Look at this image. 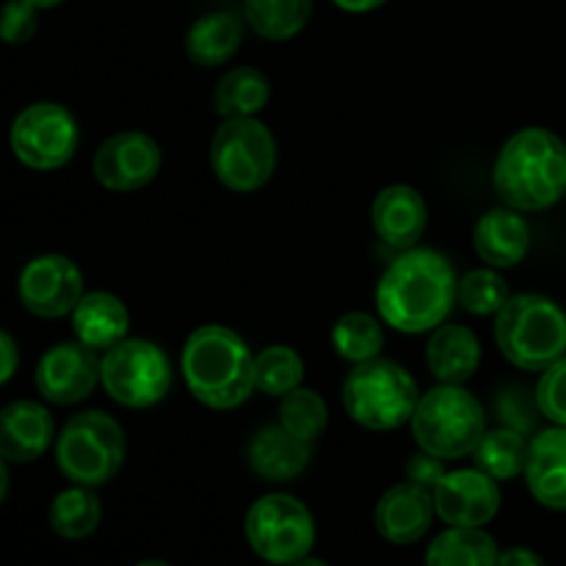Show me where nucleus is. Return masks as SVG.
<instances>
[{
  "instance_id": "1",
  "label": "nucleus",
  "mask_w": 566,
  "mask_h": 566,
  "mask_svg": "<svg viewBox=\"0 0 566 566\" xmlns=\"http://www.w3.org/2000/svg\"><path fill=\"white\" fill-rule=\"evenodd\" d=\"M459 280L446 254L412 247L398 254L376 285V310L387 326L423 335L446 324L457 304Z\"/></svg>"
},
{
  "instance_id": "2",
  "label": "nucleus",
  "mask_w": 566,
  "mask_h": 566,
  "mask_svg": "<svg viewBox=\"0 0 566 566\" xmlns=\"http://www.w3.org/2000/svg\"><path fill=\"white\" fill-rule=\"evenodd\" d=\"M492 186L503 205L536 213L566 197V144L547 127H523L501 147Z\"/></svg>"
},
{
  "instance_id": "3",
  "label": "nucleus",
  "mask_w": 566,
  "mask_h": 566,
  "mask_svg": "<svg viewBox=\"0 0 566 566\" xmlns=\"http://www.w3.org/2000/svg\"><path fill=\"white\" fill-rule=\"evenodd\" d=\"M180 370L191 396L210 409H235L254 392V354L230 326L205 324L191 332Z\"/></svg>"
},
{
  "instance_id": "4",
  "label": "nucleus",
  "mask_w": 566,
  "mask_h": 566,
  "mask_svg": "<svg viewBox=\"0 0 566 566\" xmlns=\"http://www.w3.org/2000/svg\"><path fill=\"white\" fill-rule=\"evenodd\" d=\"M495 343L520 370L542 374L566 354V313L542 293L509 296L495 315Z\"/></svg>"
},
{
  "instance_id": "5",
  "label": "nucleus",
  "mask_w": 566,
  "mask_h": 566,
  "mask_svg": "<svg viewBox=\"0 0 566 566\" xmlns=\"http://www.w3.org/2000/svg\"><path fill=\"white\" fill-rule=\"evenodd\" d=\"M420 401L418 381L392 359H368L343 379V407L357 426L370 431L401 429Z\"/></svg>"
},
{
  "instance_id": "6",
  "label": "nucleus",
  "mask_w": 566,
  "mask_h": 566,
  "mask_svg": "<svg viewBox=\"0 0 566 566\" xmlns=\"http://www.w3.org/2000/svg\"><path fill=\"white\" fill-rule=\"evenodd\" d=\"M409 426L420 451L440 459H462L473 457L486 434V412L464 385H437L420 396Z\"/></svg>"
},
{
  "instance_id": "7",
  "label": "nucleus",
  "mask_w": 566,
  "mask_h": 566,
  "mask_svg": "<svg viewBox=\"0 0 566 566\" xmlns=\"http://www.w3.org/2000/svg\"><path fill=\"white\" fill-rule=\"evenodd\" d=\"M127 437L119 420L108 412L88 409L70 418L55 437V464L72 484L103 486L122 470Z\"/></svg>"
},
{
  "instance_id": "8",
  "label": "nucleus",
  "mask_w": 566,
  "mask_h": 566,
  "mask_svg": "<svg viewBox=\"0 0 566 566\" xmlns=\"http://www.w3.org/2000/svg\"><path fill=\"white\" fill-rule=\"evenodd\" d=\"M210 169L230 191H260L276 169L274 136L254 116L224 119L210 138Z\"/></svg>"
},
{
  "instance_id": "9",
  "label": "nucleus",
  "mask_w": 566,
  "mask_h": 566,
  "mask_svg": "<svg viewBox=\"0 0 566 566\" xmlns=\"http://www.w3.org/2000/svg\"><path fill=\"white\" fill-rule=\"evenodd\" d=\"M247 542L265 564L291 566L310 556L315 545V520L307 503L285 492H271L249 506Z\"/></svg>"
},
{
  "instance_id": "10",
  "label": "nucleus",
  "mask_w": 566,
  "mask_h": 566,
  "mask_svg": "<svg viewBox=\"0 0 566 566\" xmlns=\"http://www.w3.org/2000/svg\"><path fill=\"white\" fill-rule=\"evenodd\" d=\"M99 385L127 409H149L171 390V363L164 348L144 337H125L99 359Z\"/></svg>"
},
{
  "instance_id": "11",
  "label": "nucleus",
  "mask_w": 566,
  "mask_h": 566,
  "mask_svg": "<svg viewBox=\"0 0 566 566\" xmlns=\"http://www.w3.org/2000/svg\"><path fill=\"white\" fill-rule=\"evenodd\" d=\"M9 142L17 160L28 169L55 171L75 158L81 130L75 116L64 105L33 103L17 114Z\"/></svg>"
},
{
  "instance_id": "12",
  "label": "nucleus",
  "mask_w": 566,
  "mask_h": 566,
  "mask_svg": "<svg viewBox=\"0 0 566 566\" xmlns=\"http://www.w3.org/2000/svg\"><path fill=\"white\" fill-rule=\"evenodd\" d=\"M160 164H164V155L153 136L142 130H122L99 144L92 169L103 188L130 193L149 186L158 177Z\"/></svg>"
},
{
  "instance_id": "13",
  "label": "nucleus",
  "mask_w": 566,
  "mask_h": 566,
  "mask_svg": "<svg viewBox=\"0 0 566 566\" xmlns=\"http://www.w3.org/2000/svg\"><path fill=\"white\" fill-rule=\"evenodd\" d=\"M20 302L25 304L28 313L39 318H61L72 315L77 302L83 298V274L70 258L64 254H39L22 269L20 282Z\"/></svg>"
},
{
  "instance_id": "14",
  "label": "nucleus",
  "mask_w": 566,
  "mask_h": 566,
  "mask_svg": "<svg viewBox=\"0 0 566 566\" xmlns=\"http://www.w3.org/2000/svg\"><path fill=\"white\" fill-rule=\"evenodd\" d=\"M99 352L81 340L55 343L36 365V387L44 401L55 407H72L86 401L99 385Z\"/></svg>"
},
{
  "instance_id": "15",
  "label": "nucleus",
  "mask_w": 566,
  "mask_h": 566,
  "mask_svg": "<svg viewBox=\"0 0 566 566\" xmlns=\"http://www.w3.org/2000/svg\"><path fill=\"white\" fill-rule=\"evenodd\" d=\"M431 495L437 517L451 528H484L501 512V486L479 468L451 470Z\"/></svg>"
},
{
  "instance_id": "16",
  "label": "nucleus",
  "mask_w": 566,
  "mask_h": 566,
  "mask_svg": "<svg viewBox=\"0 0 566 566\" xmlns=\"http://www.w3.org/2000/svg\"><path fill=\"white\" fill-rule=\"evenodd\" d=\"M434 495L423 486L403 481V484L390 486L379 497L374 512V525L379 536L390 545L407 547L423 539L434 523Z\"/></svg>"
},
{
  "instance_id": "17",
  "label": "nucleus",
  "mask_w": 566,
  "mask_h": 566,
  "mask_svg": "<svg viewBox=\"0 0 566 566\" xmlns=\"http://www.w3.org/2000/svg\"><path fill=\"white\" fill-rule=\"evenodd\" d=\"M370 224L376 235L398 252L418 247L429 227V208H426L423 193L407 182H392L381 188L370 208Z\"/></svg>"
},
{
  "instance_id": "18",
  "label": "nucleus",
  "mask_w": 566,
  "mask_h": 566,
  "mask_svg": "<svg viewBox=\"0 0 566 566\" xmlns=\"http://www.w3.org/2000/svg\"><path fill=\"white\" fill-rule=\"evenodd\" d=\"M523 475L539 506L566 512V426H551L531 437Z\"/></svg>"
},
{
  "instance_id": "19",
  "label": "nucleus",
  "mask_w": 566,
  "mask_h": 566,
  "mask_svg": "<svg viewBox=\"0 0 566 566\" xmlns=\"http://www.w3.org/2000/svg\"><path fill=\"white\" fill-rule=\"evenodd\" d=\"M313 442L298 440L285 426H263L252 434L247 446V464L258 479L271 484H285L298 479L313 462Z\"/></svg>"
},
{
  "instance_id": "20",
  "label": "nucleus",
  "mask_w": 566,
  "mask_h": 566,
  "mask_svg": "<svg viewBox=\"0 0 566 566\" xmlns=\"http://www.w3.org/2000/svg\"><path fill=\"white\" fill-rule=\"evenodd\" d=\"M53 415L36 401H11L0 409V457L6 462H36L53 446Z\"/></svg>"
},
{
  "instance_id": "21",
  "label": "nucleus",
  "mask_w": 566,
  "mask_h": 566,
  "mask_svg": "<svg viewBox=\"0 0 566 566\" xmlns=\"http://www.w3.org/2000/svg\"><path fill=\"white\" fill-rule=\"evenodd\" d=\"M475 254L490 269H514L531 252V227L525 216L514 208H492L475 221L473 230Z\"/></svg>"
},
{
  "instance_id": "22",
  "label": "nucleus",
  "mask_w": 566,
  "mask_h": 566,
  "mask_svg": "<svg viewBox=\"0 0 566 566\" xmlns=\"http://www.w3.org/2000/svg\"><path fill=\"white\" fill-rule=\"evenodd\" d=\"M426 365L440 385H464L481 365V340L462 324H442L431 332Z\"/></svg>"
},
{
  "instance_id": "23",
  "label": "nucleus",
  "mask_w": 566,
  "mask_h": 566,
  "mask_svg": "<svg viewBox=\"0 0 566 566\" xmlns=\"http://www.w3.org/2000/svg\"><path fill=\"white\" fill-rule=\"evenodd\" d=\"M72 329H75V340L105 354L127 337V332H130V313H127L125 302L114 296V293H83L77 307L72 310Z\"/></svg>"
},
{
  "instance_id": "24",
  "label": "nucleus",
  "mask_w": 566,
  "mask_h": 566,
  "mask_svg": "<svg viewBox=\"0 0 566 566\" xmlns=\"http://www.w3.org/2000/svg\"><path fill=\"white\" fill-rule=\"evenodd\" d=\"M243 25L232 11H210L191 22L186 33V55L197 66H221L241 50Z\"/></svg>"
},
{
  "instance_id": "25",
  "label": "nucleus",
  "mask_w": 566,
  "mask_h": 566,
  "mask_svg": "<svg viewBox=\"0 0 566 566\" xmlns=\"http://www.w3.org/2000/svg\"><path fill=\"white\" fill-rule=\"evenodd\" d=\"M271 83L269 75L258 66H235L224 72L216 83L213 108L224 119H241V116H254L269 105Z\"/></svg>"
},
{
  "instance_id": "26",
  "label": "nucleus",
  "mask_w": 566,
  "mask_h": 566,
  "mask_svg": "<svg viewBox=\"0 0 566 566\" xmlns=\"http://www.w3.org/2000/svg\"><path fill=\"white\" fill-rule=\"evenodd\" d=\"M501 547L484 528H451L434 536L426 566H497Z\"/></svg>"
},
{
  "instance_id": "27",
  "label": "nucleus",
  "mask_w": 566,
  "mask_h": 566,
  "mask_svg": "<svg viewBox=\"0 0 566 566\" xmlns=\"http://www.w3.org/2000/svg\"><path fill=\"white\" fill-rule=\"evenodd\" d=\"M99 520H103V503L94 495L92 486L72 484L50 503V528L66 542H81L92 536Z\"/></svg>"
},
{
  "instance_id": "28",
  "label": "nucleus",
  "mask_w": 566,
  "mask_h": 566,
  "mask_svg": "<svg viewBox=\"0 0 566 566\" xmlns=\"http://www.w3.org/2000/svg\"><path fill=\"white\" fill-rule=\"evenodd\" d=\"M528 437L520 431L497 426V429L486 431L481 442L473 451L475 468L484 470L490 479L495 481H512L525 473V462H528Z\"/></svg>"
},
{
  "instance_id": "29",
  "label": "nucleus",
  "mask_w": 566,
  "mask_h": 566,
  "mask_svg": "<svg viewBox=\"0 0 566 566\" xmlns=\"http://www.w3.org/2000/svg\"><path fill=\"white\" fill-rule=\"evenodd\" d=\"M313 0H243V17L258 36L287 42L304 31Z\"/></svg>"
},
{
  "instance_id": "30",
  "label": "nucleus",
  "mask_w": 566,
  "mask_h": 566,
  "mask_svg": "<svg viewBox=\"0 0 566 566\" xmlns=\"http://www.w3.org/2000/svg\"><path fill=\"white\" fill-rule=\"evenodd\" d=\"M332 348L337 357L346 363L359 365L376 359L385 348V329H381L379 318L363 310H352V313L340 315L332 326Z\"/></svg>"
},
{
  "instance_id": "31",
  "label": "nucleus",
  "mask_w": 566,
  "mask_h": 566,
  "mask_svg": "<svg viewBox=\"0 0 566 566\" xmlns=\"http://www.w3.org/2000/svg\"><path fill=\"white\" fill-rule=\"evenodd\" d=\"M302 381L304 363L296 348L274 343V346H265L263 352L254 354V390L271 398H282L302 387Z\"/></svg>"
},
{
  "instance_id": "32",
  "label": "nucleus",
  "mask_w": 566,
  "mask_h": 566,
  "mask_svg": "<svg viewBox=\"0 0 566 566\" xmlns=\"http://www.w3.org/2000/svg\"><path fill=\"white\" fill-rule=\"evenodd\" d=\"M280 426H285L298 440L315 446V440L324 437L326 426H329V407H326L324 396L315 392L313 387H296L293 392L282 396Z\"/></svg>"
},
{
  "instance_id": "33",
  "label": "nucleus",
  "mask_w": 566,
  "mask_h": 566,
  "mask_svg": "<svg viewBox=\"0 0 566 566\" xmlns=\"http://www.w3.org/2000/svg\"><path fill=\"white\" fill-rule=\"evenodd\" d=\"M509 285L497 269H473L459 280L457 302L470 315H497L503 304L509 302Z\"/></svg>"
},
{
  "instance_id": "34",
  "label": "nucleus",
  "mask_w": 566,
  "mask_h": 566,
  "mask_svg": "<svg viewBox=\"0 0 566 566\" xmlns=\"http://www.w3.org/2000/svg\"><path fill=\"white\" fill-rule=\"evenodd\" d=\"M495 415H497V423L528 437V434H536L542 409L539 403H536V392L512 385V387H503V390L497 392Z\"/></svg>"
},
{
  "instance_id": "35",
  "label": "nucleus",
  "mask_w": 566,
  "mask_h": 566,
  "mask_svg": "<svg viewBox=\"0 0 566 566\" xmlns=\"http://www.w3.org/2000/svg\"><path fill=\"white\" fill-rule=\"evenodd\" d=\"M534 392L542 418L551 420L553 426H566V354L562 359H556L551 368L542 370Z\"/></svg>"
},
{
  "instance_id": "36",
  "label": "nucleus",
  "mask_w": 566,
  "mask_h": 566,
  "mask_svg": "<svg viewBox=\"0 0 566 566\" xmlns=\"http://www.w3.org/2000/svg\"><path fill=\"white\" fill-rule=\"evenodd\" d=\"M28 0H9L0 6V39L6 44H25L36 36L39 14Z\"/></svg>"
},
{
  "instance_id": "37",
  "label": "nucleus",
  "mask_w": 566,
  "mask_h": 566,
  "mask_svg": "<svg viewBox=\"0 0 566 566\" xmlns=\"http://www.w3.org/2000/svg\"><path fill=\"white\" fill-rule=\"evenodd\" d=\"M446 459L434 457V453L429 451H418L412 453V457L407 459V468H403V473H407V481H412V484L423 486V490L434 492V486L440 484L442 475L448 473L446 470Z\"/></svg>"
},
{
  "instance_id": "38",
  "label": "nucleus",
  "mask_w": 566,
  "mask_h": 566,
  "mask_svg": "<svg viewBox=\"0 0 566 566\" xmlns=\"http://www.w3.org/2000/svg\"><path fill=\"white\" fill-rule=\"evenodd\" d=\"M17 365H20V348L9 332L0 329V385H6L17 374Z\"/></svg>"
},
{
  "instance_id": "39",
  "label": "nucleus",
  "mask_w": 566,
  "mask_h": 566,
  "mask_svg": "<svg viewBox=\"0 0 566 566\" xmlns=\"http://www.w3.org/2000/svg\"><path fill=\"white\" fill-rule=\"evenodd\" d=\"M497 566H547V562L531 547H509L497 556Z\"/></svg>"
},
{
  "instance_id": "40",
  "label": "nucleus",
  "mask_w": 566,
  "mask_h": 566,
  "mask_svg": "<svg viewBox=\"0 0 566 566\" xmlns=\"http://www.w3.org/2000/svg\"><path fill=\"white\" fill-rule=\"evenodd\" d=\"M332 3H335L337 9L348 11V14H368V11L381 9L387 0H332Z\"/></svg>"
},
{
  "instance_id": "41",
  "label": "nucleus",
  "mask_w": 566,
  "mask_h": 566,
  "mask_svg": "<svg viewBox=\"0 0 566 566\" xmlns=\"http://www.w3.org/2000/svg\"><path fill=\"white\" fill-rule=\"evenodd\" d=\"M6 492H9V468H6V459L0 457V503H3Z\"/></svg>"
},
{
  "instance_id": "42",
  "label": "nucleus",
  "mask_w": 566,
  "mask_h": 566,
  "mask_svg": "<svg viewBox=\"0 0 566 566\" xmlns=\"http://www.w3.org/2000/svg\"><path fill=\"white\" fill-rule=\"evenodd\" d=\"M31 6H36V9H53V6L64 3V0H28Z\"/></svg>"
},
{
  "instance_id": "43",
  "label": "nucleus",
  "mask_w": 566,
  "mask_h": 566,
  "mask_svg": "<svg viewBox=\"0 0 566 566\" xmlns=\"http://www.w3.org/2000/svg\"><path fill=\"white\" fill-rule=\"evenodd\" d=\"M291 566H329L326 562H321V558H313V556H307V558H302V562H296V564H291Z\"/></svg>"
},
{
  "instance_id": "44",
  "label": "nucleus",
  "mask_w": 566,
  "mask_h": 566,
  "mask_svg": "<svg viewBox=\"0 0 566 566\" xmlns=\"http://www.w3.org/2000/svg\"><path fill=\"white\" fill-rule=\"evenodd\" d=\"M136 566H171V564L160 562V558H147V562H138Z\"/></svg>"
}]
</instances>
